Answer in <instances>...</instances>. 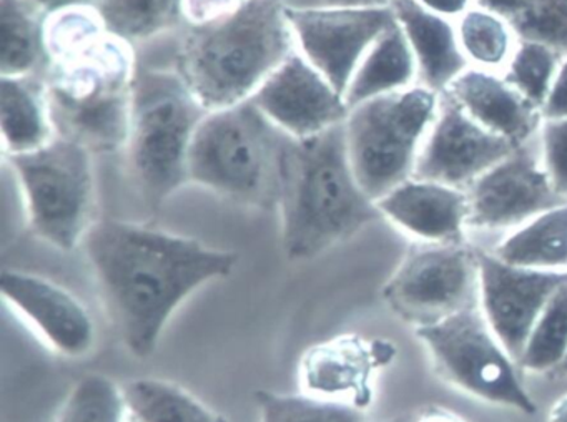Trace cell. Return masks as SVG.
Here are the masks:
<instances>
[{"label": "cell", "mask_w": 567, "mask_h": 422, "mask_svg": "<svg viewBox=\"0 0 567 422\" xmlns=\"http://www.w3.org/2000/svg\"><path fill=\"white\" fill-rule=\"evenodd\" d=\"M514 148L509 140L484 128L450 92H443L413 178L460 188L471 185Z\"/></svg>", "instance_id": "cell-13"}, {"label": "cell", "mask_w": 567, "mask_h": 422, "mask_svg": "<svg viewBox=\"0 0 567 422\" xmlns=\"http://www.w3.org/2000/svg\"><path fill=\"white\" fill-rule=\"evenodd\" d=\"M466 59L483 66L503 65L511 55L513 30L501 17L484 9L467 10L457 27Z\"/></svg>", "instance_id": "cell-31"}, {"label": "cell", "mask_w": 567, "mask_h": 422, "mask_svg": "<svg viewBox=\"0 0 567 422\" xmlns=\"http://www.w3.org/2000/svg\"><path fill=\"white\" fill-rule=\"evenodd\" d=\"M277 205L281 248L291 261L315 258L383 218L351 168L344 123L311 138L288 136Z\"/></svg>", "instance_id": "cell-3"}, {"label": "cell", "mask_w": 567, "mask_h": 422, "mask_svg": "<svg viewBox=\"0 0 567 422\" xmlns=\"http://www.w3.org/2000/svg\"><path fill=\"white\" fill-rule=\"evenodd\" d=\"M92 153L78 140L55 135L34 152L6 156L21 186L29 226L61 251L78 248L94 225Z\"/></svg>", "instance_id": "cell-8"}, {"label": "cell", "mask_w": 567, "mask_h": 422, "mask_svg": "<svg viewBox=\"0 0 567 422\" xmlns=\"http://www.w3.org/2000/svg\"><path fill=\"white\" fill-rule=\"evenodd\" d=\"M393 0H324V6L390 7Z\"/></svg>", "instance_id": "cell-39"}, {"label": "cell", "mask_w": 567, "mask_h": 422, "mask_svg": "<svg viewBox=\"0 0 567 422\" xmlns=\"http://www.w3.org/2000/svg\"><path fill=\"white\" fill-rule=\"evenodd\" d=\"M416 2L430 12L450 19V17L464 16L470 10L467 7L471 0H416Z\"/></svg>", "instance_id": "cell-38"}, {"label": "cell", "mask_w": 567, "mask_h": 422, "mask_svg": "<svg viewBox=\"0 0 567 422\" xmlns=\"http://www.w3.org/2000/svg\"><path fill=\"white\" fill-rule=\"evenodd\" d=\"M0 128L6 156L34 152L58 135L48 93L31 75L2 76Z\"/></svg>", "instance_id": "cell-20"}, {"label": "cell", "mask_w": 567, "mask_h": 422, "mask_svg": "<svg viewBox=\"0 0 567 422\" xmlns=\"http://www.w3.org/2000/svg\"><path fill=\"white\" fill-rule=\"evenodd\" d=\"M105 308L125 348L154 354L182 302L234 272L238 255L121 219H101L84 239Z\"/></svg>", "instance_id": "cell-1"}, {"label": "cell", "mask_w": 567, "mask_h": 422, "mask_svg": "<svg viewBox=\"0 0 567 422\" xmlns=\"http://www.w3.org/2000/svg\"><path fill=\"white\" fill-rule=\"evenodd\" d=\"M122 389L128 415L138 422H225L174 382L141 378L125 382Z\"/></svg>", "instance_id": "cell-24"}, {"label": "cell", "mask_w": 567, "mask_h": 422, "mask_svg": "<svg viewBox=\"0 0 567 422\" xmlns=\"http://www.w3.org/2000/svg\"><path fill=\"white\" fill-rule=\"evenodd\" d=\"M287 138L251 100L208 112L188 153V182L237 203L277 202Z\"/></svg>", "instance_id": "cell-6"}, {"label": "cell", "mask_w": 567, "mask_h": 422, "mask_svg": "<svg viewBox=\"0 0 567 422\" xmlns=\"http://www.w3.org/2000/svg\"><path fill=\"white\" fill-rule=\"evenodd\" d=\"M384 422H414L413 419L410 418V415H400V418L391 419V421H384Z\"/></svg>", "instance_id": "cell-43"}, {"label": "cell", "mask_w": 567, "mask_h": 422, "mask_svg": "<svg viewBox=\"0 0 567 422\" xmlns=\"http://www.w3.org/2000/svg\"><path fill=\"white\" fill-rule=\"evenodd\" d=\"M298 52L344 96L358 65L396 23L391 7H287Z\"/></svg>", "instance_id": "cell-11"}, {"label": "cell", "mask_w": 567, "mask_h": 422, "mask_svg": "<svg viewBox=\"0 0 567 422\" xmlns=\"http://www.w3.org/2000/svg\"><path fill=\"white\" fill-rule=\"evenodd\" d=\"M540 113L543 120L567 119V55L560 62Z\"/></svg>", "instance_id": "cell-35"}, {"label": "cell", "mask_w": 567, "mask_h": 422, "mask_svg": "<svg viewBox=\"0 0 567 422\" xmlns=\"http://www.w3.org/2000/svg\"><path fill=\"white\" fill-rule=\"evenodd\" d=\"M440 371L470 394L534 414L536 404L520 384L516 359L506 351L476 305L416 328Z\"/></svg>", "instance_id": "cell-9"}, {"label": "cell", "mask_w": 567, "mask_h": 422, "mask_svg": "<svg viewBox=\"0 0 567 422\" xmlns=\"http://www.w3.org/2000/svg\"><path fill=\"white\" fill-rule=\"evenodd\" d=\"M250 100L278 130L297 140L341 125L350 112L344 96L297 49Z\"/></svg>", "instance_id": "cell-15"}, {"label": "cell", "mask_w": 567, "mask_h": 422, "mask_svg": "<svg viewBox=\"0 0 567 422\" xmlns=\"http://www.w3.org/2000/svg\"><path fill=\"white\" fill-rule=\"evenodd\" d=\"M560 62L563 56L550 47L520 40L519 47L514 50L507 63L504 80L513 85L530 105L540 110L549 95Z\"/></svg>", "instance_id": "cell-30"}, {"label": "cell", "mask_w": 567, "mask_h": 422, "mask_svg": "<svg viewBox=\"0 0 567 422\" xmlns=\"http://www.w3.org/2000/svg\"><path fill=\"white\" fill-rule=\"evenodd\" d=\"M421 422H457L454 419L446 418V415H427Z\"/></svg>", "instance_id": "cell-41"}, {"label": "cell", "mask_w": 567, "mask_h": 422, "mask_svg": "<svg viewBox=\"0 0 567 422\" xmlns=\"http://www.w3.org/2000/svg\"><path fill=\"white\" fill-rule=\"evenodd\" d=\"M540 158L554 189L567 198V119L543 120Z\"/></svg>", "instance_id": "cell-33"}, {"label": "cell", "mask_w": 567, "mask_h": 422, "mask_svg": "<svg viewBox=\"0 0 567 422\" xmlns=\"http://www.w3.org/2000/svg\"><path fill=\"white\" fill-rule=\"evenodd\" d=\"M417 72L416 59L400 23L391 25L368 50L344 93L348 109L406 90Z\"/></svg>", "instance_id": "cell-21"}, {"label": "cell", "mask_w": 567, "mask_h": 422, "mask_svg": "<svg viewBox=\"0 0 567 422\" xmlns=\"http://www.w3.org/2000/svg\"><path fill=\"white\" fill-rule=\"evenodd\" d=\"M241 0H184V17L194 27L214 22L227 16Z\"/></svg>", "instance_id": "cell-34"}, {"label": "cell", "mask_w": 567, "mask_h": 422, "mask_svg": "<svg viewBox=\"0 0 567 422\" xmlns=\"http://www.w3.org/2000/svg\"><path fill=\"white\" fill-rule=\"evenodd\" d=\"M260 422H367L364 412L353 402L308 394H280L258 391Z\"/></svg>", "instance_id": "cell-27"}, {"label": "cell", "mask_w": 567, "mask_h": 422, "mask_svg": "<svg viewBox=\"0 0 567 422\" xmlns=\"http://www.w3.org/2000/svg\"><path fill=\"white\" fill-rule=\"evenodd\" d=\"M390 7L413 50L424 86L446 92L467 65L457 30L446 17L430 12L416 0H393Z\"/></svg>", "instance_id": "cell-19"}, {"label": "cell", "mask_w": 567, "mask_h": 422, "mask_svg": "<svg viewBox=\"0 0 567 422\" xmlns=\"http://www.w3.org/2000/svg\"><path fill=\"white\" fill-rule=\"evenodd\" d=\"M295 47L281 0H241L227 16L194 27L178 73L207 112L247 102Z\"/></svg>", "instance_id": "cell-4"}, {"label": "cell", "mask_w": 567, "mask_h": 422, "mask_svg": "<svg viewBox=\"0 0 567 422\" xmlns=\"http://www.w3.org/2000/svg\"><path fill=\"white\" fill-rule=\"evenodd\" d=\"M557 374L567 375V354L564 356L563 362L556 368Z\"/></svg>", "instance_id": "cell-42"}, {"label": "cell", "mask_w": 567, "mask_h": 422, "mask_svg": "<svg viewBox=\"0 0 567 422\" xmlns=\"http://www.w3.org/2000/svg\"><path fill=\"white\" fill-rule=\"evenodd\" d=\"M2 32V76H28L41 65L45 49V25L29 0H0Z\"/></svg>", "instance_id": "cell-25"}, {"label": "cell", "mask_w": 567, "mask_h": 422, "mask_svg": "<svg viewBox=\"0 0 567 422\" xmlns=\"http://www.w3.org/2000/svg\"><path fill=\"white\" fill-rule=\"evenodd\" d=\"M480 299L491 329L514 359L520 358L537 318L567 271L509 265L494 253L476 249Z\"/></svg>", "instance_id": "cell-14"}, {"label": "cell", "mask_w": 567, "mask_h": 422, "mask_svg": "<svg viewBox=\"0 0 567 422\" xmlns=\"http://www.w3.org/2000/svg\"><path fill=\"white\" fill-rule=\"evenodd\" d=\"M567 354V279L550 296L517 364L534 372L556 371Z\"/></svg>", "instance_id": "cell-28"}, {"label": "cell", "mask_w": 567, "mask_h": 422, "mask_svg": "<svg viewBox=\"0 0 567 422\" xmlns=\"http://www.w3.org/2000/svg\"><path fill=\"white\" fill-rule=\"evenodd\" d=\"M0 292L59 354L78 359L94 348L91 312L62 286L31 272L6 269L0 276Z\"/></svg>", "instance_id": "cell-16"}, {"label": "cell", "mask_w": 567, "mask_h": 422, "mask_svg": "<svg viewBox=\"0 0 567 422\" xmlns=\"http://www.w3.org/2000/svg\"><path fill=\"white\" fill-rule=\"evenodd\" d=\"M370 369L361 342L341 339L311 349L305 356L301 374L308 394L341 401L343 394H368Z\"/></svg>", "instance_id": "cell-22"}, {"label": "cell", "mask_w": 567, "mask_h": 422, "mask_svg": "<svg viewBox=\"0 0 567 422\" xmlns=\"http://www.w3.org/2000/svg\"><path fill=\"white\" fill-rule=\"evenodd\" d=\"M124 389L104 374L75 382L55 422H127Z\"/></svg>", "instance_id": "cell-29"}, {"label": "cell", "mask_w": 567, "mask_h": 422, "mask_svg": "<svg viewBox=\"0 0 567 422\" xmlns=\"http://www.w3.org/2000/svg\"><path fill=\"white\" fill-rule=\"evenodd\" d=\"M509 265L543 271H567V203L534 216L496 246Z\"/></svg>", "instance_id": "cell-23"}, {"label": "cell", "mask_w": 567, "mask_h": 422, "mask_svg": "<svg viewBox=\"0 0 567 422\" xmlns=\"http://www.w3.org/2000/svg\"><path fill=\"white\" fill-rule=\"evenodd\" d=\"M467 225L499 229L519 226L567 203L554 189L540 158L537 136L516 146L506 158L471 183Z\"/></svg>", "instance_id": "cell-12"}, {"label": "cell", "mask_w": 567, "mask_h": 422, "mask_svg": "<svg viewBox=\"0 0 567 422\" xmlns=\"http://www.w3.org/2000/svg\"><path fill=\"white\" fill-rule=\"evenodd\" d=\"M549 422H567V394L560 395L550 409Z\"/></svg>", "instance_id": "cell-40"}, {"label": "cell", "mask_w": 567, "mask_h": 422, "mask_svg": "<svg viewBox=\"0 0 567 422\" xmlns=\"http://www.w3.org/2000/svg\"><path fill=\"white\" fill-rule=\"evenodd\" d=\"M480 9L493 12L494 16L501 17L507 25L514 22L526 7L527 0H476Z\"/></svg>", "instance_id": "cell-36"}, {"label": "cell", "mask_w": 567, "mask_h": 422, "mask_svg": "<svg viewBox=\"0 0 567 422\" xmlns=\"http://www.w3.org/2000/svg\"><path fill=\"white\" fill-rule=\"evenodd\" d=\"M509 29L524 42H537L567 55V0H529Z\"/></svg>", "instance_id": "cell-32"}, {"label": "cell", "mask_w": 567, "mask_h": 422, "mask_svg": "<svg viewBox=\"0 0 567 422\" xmlns=\"http://www.w3.org/2000/svg\"><path fill=\"white\" fill-rule=\"evenodd\" d=\"M207 113L181 73L135 75L125 152L138 192L154 208L188 182V153Z\"/></svg>", "instance_id": "cell-5"}, {"label": "cell", "mask_w": 567, "mask_h": 422, "mask_svg": "<svg viewBox=\"0 0 567 422\" xmlns=\"http://www.w3.org/2000/svg\"><path fill=\"white\" fill-rule=\"evenodd\" d=\"M383 218L417 238L440 245H456L467 225L470 199L456 186L411 178L378 199Z\"/></svg>", "instance_id": "cell-17"}, {"label": "cell", "mask_w": 567, "mask_h": 422, "mask_svg": "<svg viewBox=\"0 0 567 422\" xmlns=\"http://www.w3.org/2000/svg\"><path fill=\"white\" fill-rule=\"evenodd\" d=\"M480 296L476 249L440 245L414 249L384 286L396 315L420 326L433 325L476 305Z\"/></svg>", "instance_id": "cell-10"}, {"label": "cell", "mask_w": 567, "mask_h": 422, "mask_svg": "<svg viewBox=\"0 0 567 422\" xmlns=\"http://www.w3.org/2000/svg\"><path fill=\"white\" fill-rule=\"evenodd\" d=\"M440 96L426 86L400 90L353 106L344 120L351 168L374 202L413 178L421 142Z\"/></svg>", "instance_id": "cell-7"}, {"label": "cell", "mask_w": 567, "mask_h": 422, "mask_svg": "<svg viewBox=\"0 0 567 422\" xmlns=\"http://www.w3.org/2000/svg\"><path fill=\"white\" fill-rule=\"evenodd\" d=\"M480 125L514 146L539 132L543 115L513 85L484 70H464L446 90Z\"/></svg>", "instance_id": "cell-18"}, {"label": "cell", "mask_w": 567, "mask_h": 422, "mask_svg": "<svg viewBox=\"0 0 567 422\" xmlns=\"http://www.w3.org/2000/svg\"><path fill=\"white\" fill-rule=\"evenodd\" d=\"M95 12L109 33L132 45L177 25L184 0H97Z\"/></svg>", "instance_id": "cell-26"}, {"label": "cell", "mask_w": 567, "mask_h": 422, "mask_svg": "<svg viewBox=\"0 0 567 422\" xmlns=\"http://www.w3.org/2000/svg\"><path fill=\"white\" fill-rule=\"evenodd\" d=\"M45 93L55 133L94 150L125 146L135 70L131 43L112 35L95 9L49 16Z\"/></svg>", "instance_id": "cell-2"}, {"label": "cell", "mask_w": 567, "mask_h": 422, "mask_svg": "<svg viewBox=\"0 0 567 422\" xmlns=\"http://www.w3.org/2000/svg\"><path fill=\"white\" fill-rule=\"evenodd\" d=\"M39 12L54 13L65 12L72 9H95L97 0H29Z\"/></svg>", "instance_id": "cell-37"}, {"label": "cell", "mask_w": 567, "mask_h": 422, "mask_svg": "<svg viewBox=\"0 0 567 422\" xmlns=\"http://www.w3.org/2000/svg\"><path fill=\"white\" fill-rule=\"evenodd\" d=\"M127 422H138V421H135V419L132 418V415H127Z\"/></svg>", "instance_id": "cell-44"}]
</instances>
